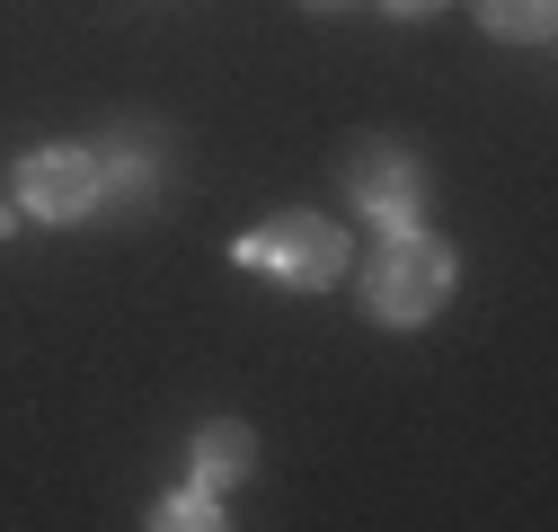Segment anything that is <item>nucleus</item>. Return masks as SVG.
Wrapping results in <instances>:
<instances>
[{"label": "nucleus", "mask_w": 558, "mask_h": 532, "mask_svg": "<svg viewBox=\"0 0 558 532\" xmlns=\"http://www.w3.org/2000/svg\"><path fill=\"white\" fill-rule=\"evenodd\" d=\"M478 27L497 36V45H549L558 0H478Z\"/></svg>", "instance_id": "obj_7"}, {"label": "nucleus", "mask_w": 558, "mask_h": 532, "mask_svg": "<svg viewBox=\"0 0 558 532\" xmlns=\"http://www.w3.org/2000/svg\"><path fill=\"white\" fill-rule=\"evenodd\" d=\"M426 160H416L399 133H373V143H355V160H345V195H355V214L381 222V231H408L426 222Z\"/></svg>", "instance_id": "obj_3"}, {"label": "nucleus", "mask_w": 558, "mask_h": 532, "mask_svg": "<svg viewBox=\"0 0 558 532\" xmlns=\"http://www.w3.org/2000/svg\"><path fill=\"white\" fill-rule=\"evenodd\" d=\"M311 10H337V0H311Z\"/></svg>", "instance_id": "obj_11"}, {"label": "nucleus", "mask_w": 558, "mask_h": 532, "mask_svg": "<svg viewBox=\"0 0 558 532\" xmlns=\"http://www.w3.org/2000/svg\"><path fill=\"white\" fill-rule=\"evenodd\" d=\"M186 471H195V488H240L248 471H257V435L240 426V418H204L195 426V452H186Z\"/></svg>", "instance_id": "obj_5"}, {"label": "nucleus", "mask_w": 558, "mask_h": 532, "mask_svg": "<svg viewBox=\"0 0 558 532\" xmlns=\"http://www.w3.org/2000/svg\"><path fill=\"white\" fill-rule=\"evenodd\" d=\"M214 523H231V515H222V497H214V488H195V480H186L178 497H160V506H151V532H214Z\"/></svg>", "instance_id": "obj_8"}, {"label": "nucleus", "mask_w": 558, "mask_h": 532, "mask_svg": "<svg viewBox=\"0 0 558 532\" xmlns=\"http://www.w3.org/2000/svg\"><path fill=\"white\" fill-rule=\"evenodd\" d=\"M19 222H27V214H19V205H0V240H10V231H19Z\"/></svg>", "instance_id": "obj_10"}, {"label": "nucleus", "mask_w": 558, "mask_h": 532, "mask_svg": "<svg viewBox=\"0 0 558 532\" xmlns=\"http://www.w3.org/2000/svg\"><path fill=\"white\" fill-rule=\"evenodd\" d=\"M452 285H461L452 240H435L426 222H408V231H390L381 257L364 266V311H373L381 328H426V319L452 302Z\"/></svg>", "instance_id": "obj_1"}, {"label": "nucleus", "mask_w": 558, "mask_h": 532, "mask_svg": "<svg viewBox=\"0 0 558 532\" xmlns=\"http://www.w3.org/2000/svg\"><path fill=\"white\" fill-rule=\"evenodd\" d=\"M248 276H275V285H293V293H328L345 276V231L328 214H266L257 231H240L231 249Z\"/></svg>", "instance_id": "obj_2"}, {"label": "nucleus", "mask_w": 558, "mask_h": 532, "mask_svg": "<svg viewBox=\"0 0 558 532\" xmlns=\"http://www.w3.org/2000/svg\"><path fill=\"white\" fill-rule=\"evenodd\" d=\"M107 195H98V143H36L19 160V214L36 222H81L98 214Z\"/></svg>", "instance_id": "obj_4"}, {"label": "nucleus", "mask_w": 558, "mask_h": 532, "mask_svg": "<svg viewBox=\"0 0 558 532\" xmlns=\"http://www.w3.org/2000/svg\"><path fill=\"white\" fill-rule=\"evenodd\" d=\"M381 10H390V19H435L444 0H381Z\"/></svg>", "instance_id": "obj_9"}, {"label": "nucleus", "mask_w": 558, "mask_h": 532, "mask_svg": "<svg viewBox=\"0 0 558 532\" xmlns=\"http://www.w3.org/2000/svg\"><path fill=\"white\" fill-rule=\"evenodd\" d=\"M160 160L143 152V133H116V143H98V195L107 205H133V195H151Z\"/></svg>", "instance_id": "obj_6"}]
</instances>
